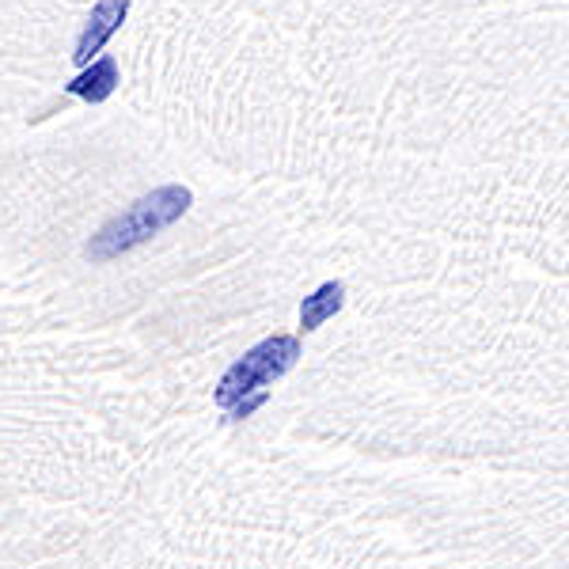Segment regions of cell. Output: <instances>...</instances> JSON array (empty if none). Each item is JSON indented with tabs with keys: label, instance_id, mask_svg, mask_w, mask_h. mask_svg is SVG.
<instances>
[{
	"label": "cell",
	"instance_id": "obj_4",
	"mask_svg": "<svg viewBox=\"0 0 569 569\" xmlns=\"http://www.w3.org/2000/svg\"><path fill=\"white\" fill-rule=\"evenodd\" d=\"M122 84V77H118V61L114 58H99L84 66L80 77H72L66 91L77 99H88V103H103V99L114 96V88Z\"/></svg>",
	"mask_w": 569,
	"mask_h": 569
},
{
	"label": "cell",
	"instance_id": "obj_6",
	"mask_svg": "<svg viewBox=\"0 0 569 569\" xmlns=\"http://www.w3.org/2000/svg\"><path fill=\"white\" fill-rule=\"evenodd\" d=\"M266 399H270V395H266V391H254V395H247V399H240V402H236L232 410H228V418H232V421H243V418H251L254 410H259Z\"/></svg>",
	"mask_w": 569,
	"mask_h": 569
},
{
	"label": "cell",
	"instance_id": "obj_3",
	"mask_svg": "<svg viewBox=\"0 0 569 569\" xmlns=\"http://www.w3.org/2000/svg\"><path fill=\"white\" fill-rule=\"evenodd\" d=\"M126 16H130V0H99V4L91 8L84 31H80V39H77V53H72L77 66H91V58L103 50L110 34L126 23Z\"/></svg>",
	"mask_w": 569,
	"mask_h": 569
},
{
	"label": "cell",
	"instance_id": "obj_1",
	"mask_svg": "<svg viewBox=\"0 0 569 569\" xmlns=\"http://www.w3.org/2000/svg\"><path fill=\"white\" fill-rule=\"evenodd\" d=\"M194 206V194H190L182 182H168V187L152 190V194L137 198L130 209H122L118 217H110L103 228L88 240L84 259L96 266H107L114 259H122L126 251L149 243L152 236H160L163 228H171L182 213Z\"/></svg>",
	"mask_w": 569,
	"mask_h": 569
},
{
	"label": "cell",
	"instance_id": "obj_2",
	"mask_svg": "<svg viewBox=\"0 0 569 569\" xmlns=\"http://www.w3.org/2000/svg\"><path fill=\"white\" fill-rule=\"evenodd\" d=\"M297 361H300V338L297 335L266 338V342H259L254 350H247L232 369L220 376L213 402L220 410H232L236 402L247 399V395L266 391L273 380H281V376L289 372Z\"/></svg>",
	"mask_w": 569,
	"mask_h": 569
},
{
	"label": "cell",
	"instance_id": "obj_5",
	"mask_svg": "<svg viewBox=\"0 0 569 569\" xmlns=\"http://www.w3.org/2000/svg\"><path fill=\"white\" fill-rule=\"evenodd\" d=\"M346 305V284L342 281H327L319 284L311 297H305L300 305V330H319L330 316H338Z\"/></svg>",
	"mask_w": 569,
	"mask_h": 569
}]
</instances>
